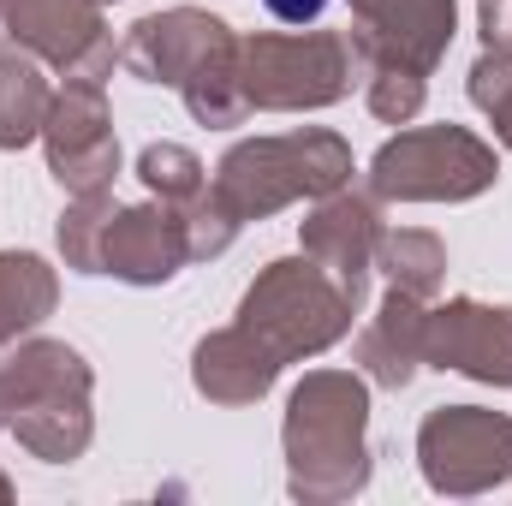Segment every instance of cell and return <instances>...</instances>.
I'll list each match as a JSON object with an SVG mask.
<instances>
[{
  "instance_id": "6da1fadb",
  "label": "cell",
  "mask_w": 512,
  "mask_h": 506,
  "mask_svg": "<svg viewBox=\"0 0 512 506\" xmlns=\"http://www.w3.org/2000/svg\"><path fill=\"white\" fill-rule=\"evenodd\" d=\"M328 0H268V12L274 18H286V24H304V18H316Z\"/></svg>"
}]
</instances>
